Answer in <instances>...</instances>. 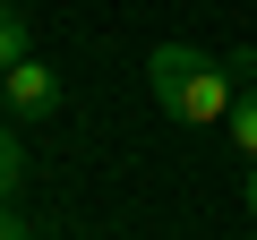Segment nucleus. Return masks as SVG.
Segmentation results:
<instances>
[{
  "label": "nucleus",
  "mask_w": 257,
  "mask_h": 240,
  "mask_svg": "<svg viewBox=\"0 0 257 240\" xmlns=\"http://www.w3.org/2000/svg\"><path fill=\"white\" fill-rule=\"evenodd\" d=\"M146 94H155L172 120H223L240 86H231V69L206 60L197 43H155V52H146Z\"/></svg>",
  "instance_id": "f257e3e1"
},
{
  "label": "nucleus",
  "mask_w": 257,
  "mask_h": 240,
  "mask_svg": "<svg viewBox=\"0 0 257 240\" xmlns=\"http://www.w3.org/2000/svg\"><path fill=\"white\" fill-rule=\"evenodd\" d=\"M0 111H18V120H52V111H60V77L26 52L9 77H0Z\"/></svg>",
  "instance_id": "f03ea898"
},
{
  "label": "nucleus",
  "mask_w": 257,
  "mask_h": 240,
  "mask_svg": "<svg viewBox=\"0 0 257 240\" xmlns=\"http://www.w3.org/2000/svg\"><path fill=\"white\" fill-rule=\"evenodd\" d=\"M223 129H231V146H240V155L257 163V86H240V94H231V111H223Z\"/></svg>",
  "instance_id": "7ed1b4c3"
},
{
  "label": "nucleus",
  "mask_w": 257,
  "mask_h": 240,
  "mask_svg": "<svg viewBox=\"0 0 257 240\" xmlns=\"http://www.w3.org/2000/svg\"><path fill=\"white\" fill-rule=\"evenodd\" d=\"M26 60V26H18V9H0V77H9Z\"/></svg>",
  "instance_id": "20e7f679"
},
{
  "label": "nucleus",
  "mask_w": 257,
  "mask_h": 240,
  "mask_svg": "<svg viewBox=\"0 0 257 240\" xmlns=\"http://www.w3.org/2000/svg\"><path fill=\"white\" fill-rule=\"evenodd\" d=\"M18 172H26V155H18V129H0V206H9V189H18Z\"/></svg>",
  "instance_id": "39448f33"
},
{
  "label": "nucleus",
  "mask_w": 257,
  "mask_h": 240,
  "mask_svg": "<svg viewBox=\"0 0 257 240\" xmlns=\"http://www.w3.org/2000/svg\"><path fill=\"white\" fill-rule=\"evenodd\" d=\"M223 69H231V86H257V43H231Z\"/></svg>",
  "instance_id": "423d86ee"
},
{
  "label": "nucleus",
  "mask_w": 257,
  "mask_h": 240,
  "mask_svg": "<svg viewBox=\"0 0 257 240\" xmlns=\"http://www.w3.org/2000/svg\"><path fill=\"white\" fill-rule=\"evenodd\" d=\"M0 240H35V231H26V223H18L9 206H0Z\"/></svg>",
  "instance_id": "0eeeda50"
},
{
  "label": "nucleus",
  "mask_w": 257,
  "mask_h": 240,
  "mask_svg": "<svg viewBox=\"0 0 257 240\" xmlns=\"http://www.w3.org/2000/svg\"><path fill=\"white\" fill-rule=\"evenodd\" d=\"M240 197H248V223H257V163H248V189H240Z\"/></svg>",
  "instance_id": "6e6552de"
},
{
  "label": "nucleus",
  "mask_w": 257,
  "mask_h": 240,
  "mask_svg": "<svg viewBox=\"0 0 257 240\" xmlns=\"http://www.w3.org/2000/svg\"><path fill=\"white\" fill-rule=\"evenodd\" d=\"M0 9H18V0H0Z\"/></svg>",
  "instance_id": "1a4fd4ad"
}]
</instances>
